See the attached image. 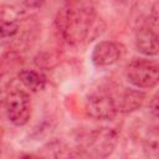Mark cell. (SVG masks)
Instances as JSON below:
<instances>
[{"label":"cell","instance_id":"obj_7","mask_svg":"<svg viewBox=\"0 0 159 159\" xmlns=\"http://www.w3.org/2000/svg\"><path fill=\"white\" fill-rule=\"evenodd\" d=\"M122 56L120 46L113 41H99L92 50L91 60L96 67L103 68L113 66Z\"/></svg>","mask_w":159,"mask_h":159},{"label":"cell","instance_id":"obj_3","mask_svg":"<svg viewBox=\"0 0 159 159\" xmlns=\"http://www.w3.org/2000/svg\"><path fill=\"white\" fill-rule=\"evenodd\" d=\"M84 111L88 117L94 120H111L119 114L116 91L99 88L92 92L84 104Z\"/></svg>","mask_w":159,"mask_h":159},{"label":"cell","instance_id":"obj_9","mask_svg":"<svg viewBox=\"0 0 159 159\" xmlns=\"http://www.w3.org/2000/svg\"><path fill=\"white\" fill-rule=\"evenodd\" d=\"M19 81L31 92H40L46 86V77L35 70H21L19 72Z\"/></svg>","mask_w":159,"mask_h":159},{"label":"cell","instance_id":"obj_8","mask_svg":"<svg viewBox=\"0 0 159 159\" xmlns=\"http://www.w3.org/2000/svg\"><path fill=\"white\" fill-rule=\"evenodd\" d=\"M119 113H132L139 109L144 102V93L135 88H118L116 91Z\"/></svg>","mask_w":159,"mask_h":159},{"label":"cell","instance_id":"obj_4","mask_svg":"<svg viewBox=\"0 0 159 159\" xmlns=\"http://www.w3.org/2000/svg\"><path fill=\"white\" fill-rule=\"evenodd\" d=\"M127 81L138 89H150L159 84V65L147 58H134L124 70Z\"/></svg>","mask_w":159,"mask_h":159},{"label":"cell","instance_id":"obj_5","mask_svg":"<svg viewBox=\"0 0 159 159\" xmlns=\"http://www.w3.org/2000/svg\"><path fill=\"white\" fill-rule=\"evenodd\" d=\"M4 112L10 123L16 127L25 125L31 117V98L20 88H11L4 98Z\"/></svg>","mask_w":159,"mask_h":159},{"label":"cell","instance_id":"obj_12","mask_svg":"<svg viewBox=\"0 0 159 159\" xmlns=\"http://www.w3.org/2000/svg\"><path fill=\"white\" fill-rule=\"evenodd\" d=\"M149 109L154 117L159 118V89L153 94V97L149 102Z\"/></svg>","mask_w":159,"mask_h":159},{"label":"cell","instance_id":"obj_1","mask_svg":"<svg viewBox=\"0 0 159 159\" xmlns=\"http://www.w3.org/2000/svg\"><path fill=\"white\" fill-rule=\"evenodd\" d=\"M61 39L71 46H81L94 40L104 24L87 0H67L56 17Z\"/></svg>","mask_w":159,"mask_h":159},{"label":"cell","instance_id":"obj_2","mask_svg":"<svg viewBox=\"0 0 159 159\" xmlns=\"http://www.w3.org/2000/svg\"><path fill=\"white\" fill-rule=\"evenodd\" d=\"M118 143V132L114 128L101 127L86 133L81 140L83 155L106 158L111 155Z\"/></svg>","mask_w":159,"mask_h":159},{"label":"cell","instance_id":"obj_6","mask_svg":"<svg viewBox=\"0 0 159 159\" xmlns=\"http://www.w3.org/2000/svg\"><path fill=\"white\" fill-rule=\"evenodd\" d=\"M134 43L142 55L157 56L159 53V30L150 21L142 24L135 31Z\"/></svg>","mask_w":159,"mask_h":159},{"label":"cell","instance_id":"obj_11","mask_svg":"<svg viewBox=\"0 0 159 159\" xmlns=\"http://www.w3.org/2000/svg\"><path fill=\"white\" fill-rule=\"evenodd\" d=\"M17 4L26 10H32V9H39L42 6L45 0H16Z\"/></svg>","mask_w":159,"mask_h":159},{"label":"cell","instance_id":"obj_10","mask_svg":"<svg viewBox=\"0 0 159 159\" xmlns=\"http://www.w3.org/2000/svg\"><path fill=\"white\" fill-rule=\"evenodd\" d=\"M143 153L152 159H159V127L148 128L142 139Z\"/></svg>","mask_w":159,"mask_h":159}]
</instances>
